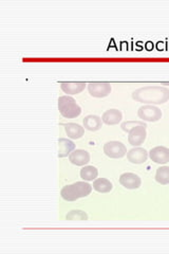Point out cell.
Segmentation results:
<instances>
[{
  "mask_svg": "<svg viewBox=\"0 0 169 254\" xmlns=\"http://www.w3.org/2000/svg\"><path fill=\"white\" fill-rule=\"evenodd\" d=\"M132 99L146 105L165 104L169 100V89L161 86H146L132 92Z\"/></svg>",
  "mask_w": 169,
  "mask_h": 254,
  "instance_id": "obj_1",
  "label": "cell"
},
{
  "mask_svg": "<svg viewBox=\"0 0 169 254\" xmlns=\"http://www.w3.org/2000/svg\"><path fill=\"white\" fill-rule=\"evenodd\" d=\"M93 187L86 181H76L74 184L65 186L60 190V196L66 201H75L79 198L89 196Z\"/></svg>",
  "mask_w": 169,
  "mask_h": 254,
  "instance_id": "obj_2",
  "label": "cell"
},
{
  "mask_svg": "<svg viewBox=\"0 0 169 254\" xmlns=\"http://www.w3.org/2000/svg\"><path fill=\"white\" fill-rule=\"evenodd\" d=\"M58 110L60 115L66 119H75L82 114V108L77 104L76 101L69 95L59 97Z\"/></svg>",
  "mask_w": 169,
  "mask_h": 254,
  "instance_id": "obj_3",
  "label": "cell"
},
{
  "mask_svg": "<svg viewBox=\"0 0 169 254\" xmlns=\"http://www.w3.org/2000/svg\"><path fill=\"white\" fill-rule=\"evenodd\" d=\"M104 153L111 159H120L127 155V148L124 143L119 141H109L105 143Z\"/></svg>",
  "mask_w": 169,
  "mask_h": 254,
  "instance_id": "obj_4",
  "label": "cell"
},
{
  "mask_svg": "<svg viewBox=\"0 0 169 254\" xmlns=\"http://www.w3.org/2000/svg\"><path fill=\"white\" fill-rule=\"evenodd\" d=\"M138 116L144 122H158L163 114L162 110L155 105H144L139 108Z\"/></svg>",
  "mask_w": 169,
  "mask_h": 254,
  "instance_id": "obj_5",
  "label": "cell"
},
{
  "mask_svg": "<svg viewBox=\"0 0 169 254\" xmlns=\"http://www.w3.org/2000/svg\"><path fill=\"white\" fill-rule=\"evenodd\" d=\"M88 85V91L93 98H106L110 94L112 87L107 82H91Z\"/></svg>",
  "mask_w": 169,
  "mask_h": 254,
  "instance_id": "obj_6",
  "label": "cell"
},
{
  "mask_svg": "<svg viewBox=\"0 0 169 254\" xmlns=\"http://www.w3.org/2000/svg\"><path fill=\"white\" fill-rule=\"evenodd\" d=\"M146 127L147 126L139 125L130 129V131L128 132V142H129L130 145L140 146L143 144L147 138Z\"/></svg>",
  "mask_w": 169,
  "mask_h": 254,
  "instance_id": "obj_7",
  "label": "cell"
},
{
  "mask_svg": "<svg viewBox=\"0 0 169 254\" xmlns=\"http://www.w3.org/2000/svg\"><path fill=\"white\" fill-rule=\"evenodd\" d=\"M119 184L127 190H136L142 185V179L134 173H124L119 176Z\"/></svg>",
  "mask_w": 169,
  "mask_h": 254,
  "instance_id": "obj_8",
  "label": "cell"
},
{
  "mask_svg": "<svg viewBox=\"0 0 169 254\" xmlns=\"http://www.w3.org/2000/svg\"><path fill=\"white\" fill-rule=\"evenodd\" d=\"M149 152L143 147H133L127 153L128 161L132 164H143L147 161Z\"/></svg>",
  "mask_w": 169,
  "mask_h": 254,
  "instance_id": "obj_9",
  "label": "cell"
},
{
  "mask_svg": "<svg viewBox=\"0 0 169 254\" xmlns=\"http://www.w3.org/2000/svg\"><path fill=\"white\" fill-rule=\"evenodd\" d=\"M149 157L158 164H166L169 162V148L165 146H156L149 150Z\"/></svg>",
  "mask_w": 169,
  "mask_h": 254,
  "instance_id": "obj_10",
  "label": "cell"
},
{
  "mask_svg": "<svg viewBox=\"0 0 169 254\" xmlns=\"http://www.w3.org/2000/svg\"><path fill=\"white\" fill-rule=\"evenodd\" d=\"M69 161L76 166H85L90 162V154L85 149H74L69 155Z\"/></svg>",
  "mask_w": 169,
  "mask_h": 254,
  "instance_id": "obj_11",
  "label": "cell"
},
{
  "mask_svg": "<svg viewBox=\"0 0 169 254\" xmlns=\"http://www.w3.org/2000/svg\"><path fill=\"white\" fill-rule=\"evenodd\" d=\"M122 119H123L122 111L115 108L106 110L102 116L103 123L107 125H116L122 121Z\"/></svg>",
  "mask_w": 169,
  "mask_h": 254,
  "instance_id": "obj_12",
  "label": "cell"
},
{
  "mask_svg": "<svg viewBox=\"0 0 169 254\" xmlns=\"http://www.w3.org/2000/svg\"><path fill=\"white\" fill-rule=\"evenodd\" d=\"M86 85L85 82H61L60 88L67 95H74L85 90Z\"/></svg>",
  "mask_w": 169,
  "mask_h": 254,
  "instance_id": "obj_13",
  "label": "cell"
},
{
  "mask_svg": "<svg viewBox=\"0 0 169 254\" xmlns=\"http://www.w3.org/2000/svg\"><path fill=\"white\" fill-rule=\"evenodd\" d=\"M83 124L85 129L89 131H98L102 128L103 126V120L102 118L95 115H89L84 118Z\"/></svg>",
  "mask_w": 169,
  "mask_h": 254,
  "instance_id": "obj_14",
  "label": "cell"
},
{
  "mask_svg": "<svg viewBox=\"0 0 169 254\" xmlns=\"http://www.w3.org/2000/svg\"><path fill=\"white\" fill-rule=\"evenodd\" d=\"M75 149V144L73 141L67 138H59L58 139V158L68 157L73 150Z\"/></svg>",
  "mask_w": 169,
  "mask_h": 254,
  "instance_id": "obj_15",
  "label": "cell"
},
{
  "mask_svg": "<svg viewBox=\"0 0 169 254\" xmlns=\"http://www.w3.org/2000/svg\"><path fill=\"white\" fill-rule=\"evenodd\" d=\"M63 126H65L66 133L70 139H76L77 140V139H80L84 136L85 127L80 126L79 124L66 123V124H63Z\"/></svg>",
  "mask_w": 169,
  "mask_h": 254,
  "instance_id": "obj_16",
  "label": "cell"
},
{
  "mask_svg": "<svg viewBox=\"0 0 169 254\" xmlns=\"http://www.w3.org/2000/svg\"><path fill=\"white\" fill-rule=\"evenodd\" d=\"M93 190L99 193H109L113 189L112 182L106 178H96L93 181Z\"/></svg>",
  "mask_w": 169,
  "mask_h": 254,
  "instance_id": "obj_17",
  "label": "cell"
},
{
  "mask_svg": "<svg viewBox=\"0 0 169 254\" xmlns=\"http://www.w3.org/2000/svg\"><path fill=\"white\" fill-rule=\"evenodd\" d=\"M79 174L84 181H93L99 176V170L93 165H85Z\"/></svg>",
  "mask_w": 169,
  "mask_h": 254,
  "instance_id": "obj_18",
  "label": "cell"
},
{
  "mask_svg": "<svg viewBox=\"0 0 169 254\" xmlns=\"http://www.w3.org/2000/svg\"><path fill=\"white\" fill-rule=\"evenodd\" d=\"M156 181L158 184L162 185V186H166L169 185V166H161L157 170L156 173Z\"/></svg>",
  "mask_w": 169,
  "mask_h": 254,
  "instance_id": "obj_19",
  "label": "cell"
},
{
  "mask_svg": "<svg viewBox=\"0 0 169 254\" xmlns=\"http://www.w3.org/2000/svg\"><path fill=\"white\" fill-rule=\"evenodd\" d=\"M88 214L82 210H72L66 215L67 220H88Z\"/></svg>",
  "mask_w": 169,
  "mask_h": 254,
  "instance_id": "obj_20",
  "label": "cell"
},
{
  "mask_svg": "<svg viewBox=\"0 0 169 254\" xmlns=\"http://www.w3.org/2000/svg\"><path fill=\"white\" fill-rule=\"evenodd\" d=\"M139 125H143V126H147L146 123L145 122H139V121H128V122H124L122 123V125H120V128H122V130L126 131V132H129L131 128H133V127L135 126H139Z\"/></svg>",
  "mask_w": 169,
  "mask_h": 254,
  "instance_id": "obj_21",
  "label": "cell"
}]
</instances>
